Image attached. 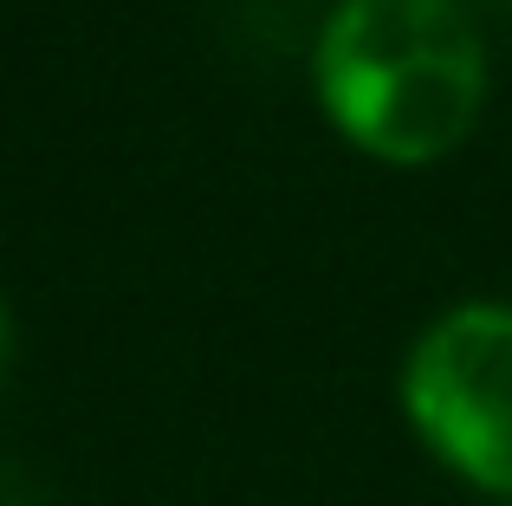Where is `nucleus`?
Returning a JSON list of instances; mask_svg holds the SVG:
<instances>
[{
	"label": "nucleus",
	"mask_w": 512,
	"mask_h": 506,
	"mask_svg": "<svg viewBox=\"0 0 512 506\" xmlns=\"http://www.w3.org/2000/svg\"><path fill=\"white\" fill-rule=\"evenodd\" d=\"M312 98L357 156L428 169L487 111V39L461 0H338L312 46Z\"/></svg>",
	"instance_id": "1"
},
{
	"label": "nucleus",
	"mask_w": 512,
	"mask_h": 506,
	"mask_svg": "<svg viewBox=\"0 0 512 506\" xmlns=\"http://www.w3.org/2000/svg\"><path fill=\"white\" fill-rule=\"evenodd\" d=\"M396 409L428 461L487 506H512V299H461L409 338Z\"/></svg>",
	"instance_id": "2"
},
{
	"label": "nucleus",
	"mask_w": 512,
	"mask_h": 506,
	"mask_svg": "<svg viewBox=\"0 0 512 506\" xmlns=\"http://www.w3.org/2000/svg\"><path fill=\"white\" fill-rule=\"evenodd\" d=\"M7 364H13V305L0 299V383H7Z\"/></svg>",
	"instance_id": "3"
},
{
	"label": "nucleus",
	"mask_w": 512,
	"mask_h": 506,
	"mask_svg": "<svg viewBox=\"0 0 512 506\" xmlns=\"http://www.w3.org/2000/svg\"><path fill=\"white\" fill-rule=\"evenodd\" d=\"M331 7H338V0H331Z\"/></svg>",
	"instance_id": "4"
}]
</instances>
